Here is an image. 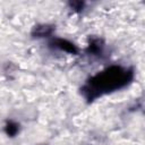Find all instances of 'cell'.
Masks as SVG:
<instances>
[{
  "instance_id": "cell-4",
  "label": "cell",
  "mask_w": 145,
  "mask_h": 145,
  "mask_svg": "<svg viewBox=\"0 0 145 145\" xmlns=\"http://www.w3.org/2000/svg\"><path fill=\"white\" fill-rule=\"evenodd\" d=\"M54 31V27L52 25H48V24H42V25H37L33 28L32 31V36L34 37H48L50 36Z\"/></svg>"
},
{
  "instance_id": "cell-6",
  "label": "cell",
  "mask_w": 145,
  "mask_h": 145,
  "mask_svg": "<svg viewBox=\"0 0 145 145\" xmlns=\"http://www.w3.org/2000/svg\"><path fill=\"white\" fill-rule=\"evenodd\" d=\"M84 5L85 3L83 1H72V2H69V6H70V8L74 11H80V10H83Z\"/></svg>"
},
{
  "instance_id": "cell-2",
  "label": "cell",
  "mask_w": 145,
  "mask_h": 145,
  "mask_svg": "<svg viewBox=\"0 0 145 145\" xmlns=\"http://www.w3.org/2000/svg\"><path fill=\"white\" fill-rule=\"evenodd\" d=\"M50 45L53 46V48H56V49H59L61 51H65L67 53H71V54H77L78 53L77 46L74 43H71L70 41L65 40V39L56 37V39H53L50 42Z\"/></svg>"
},
{
  "instance_id": "cell-3",
  "label": "cell",
  "mask_w": 145,
  "mask_h": 145,
  "mask_svg": "<svg viewBox=\"0 0 145 145\" xmlns=\"http://www.w3.org/2000/svg\"><path fill=\"white\" fill-rule=\"evenodd\" d=\"M104 49V42L102 39H97L94 37L89 41L87 48H86V52L88 54H93V56H101Z\"/></svg>"
},
{
  "instance_id": "cell-1",
  "label": "cell",
  "mask_w": 145,
  "mask_h": 145,
  "mask_svg": "<svg viewBox=\"0 0 145 145\" xmlns=\"http://www.w3.org/2000/svg\"><path fill=\"white\" fill-rule=\"evenodd\" d=\"M133 79V68L112 65L89 77L80 88V93L88 102H92L104 94L126 87Z\"/></svg>"
},
{
  "instance_id": "cell-5",
  "label": "cell",
  "mask_w": 145,
  "mask_h": 145,
  "mask_svg": "<svg viewBox=\"0 0 145 145\" xmlns=\"http://www.w3.org/2000/svg\"><path fill=\"white\" fill-rule=\"evenodd\" d=\"M5 131L9 137H15L19 131V125L12 120H9L5 125Z\"/></svg>"
}]
</instances>
